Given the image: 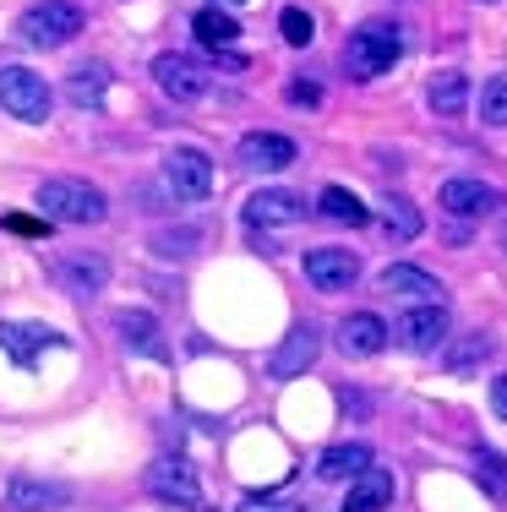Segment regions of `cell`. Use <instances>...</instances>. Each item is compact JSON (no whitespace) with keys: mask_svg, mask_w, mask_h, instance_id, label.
Listing matches in <instances>:
<instances>
[{"mask_svg":"<svg viewBox=\"0 0 507 512\" xmlns=\"http://www.w3.org/2000/svg\"><path fill=\"white\" fill-rule=\"evenodd\" d=\"M371 469V447L366 442H338L328 447V453L317 458V480H355V474H366Z\"/></svg>","mask_w":507,"mask_h":512,"instance_id":"obj_21","label":"cell"},{"mask_svg":"<svg viewBox=\"0 0 507 512\" xmlns=\"http://www.w3.org/2000/svg\"><path fill=\"white\" fill-rule=\"evenodd\" d=\"M289 104L317 109V104H322V88H317V82H289Z\"/></svg>","mask_w":507,"mask_h":512,"instance_id":"obj_33","label":"cell"},{"mask_svg":"<svg viewBox=\"0 0 507 512\" xmlns=\"http://www.w3.org/2000/svg\"><path fill=\"white\" fill-rule=\"evenodd\" d=\"M50 82L39 77V71L28 66H0V109H6L11 120H28V126H44L50 120Z\"/></svg>","mask_w":507,"mask_h":512,"instance_id":"obj_4","label":"cell"},{"mask_svg":"<svg viewBox=\"0 0 507 512\" xmlns=\"http://www.w3.org/2000/svg\"><path fill=\"white\" fill-rule=\"evenodd\" d=\"M480 126H507V71H497V77L480 88Z\"/></svg>","mask_w":507,"mask_h":512,"instance_id":"obj_28","label":"cell"},{"mask_svg":"<svg viewBox=\"0 0 507 512\" xmlns=\"http://www.w3.org/2000/svg\"><path fill=\"white\" fill-rule=\"evenodd\" d=\"M306 278L322 289V295H344V289L360 278V256L344 251V246H317V251H306Z\"/></svg>","mask_w":507,"mask_h":512,"instance_id":"obj_10","label":"cell"},{"mask_svg":"<svg viewBox=\"0 0 507 512\" xmlns=\"http://www.w3.org/2000/svg\"><path fill=\"white\" fill-rule=\"evenodd\" d=\"M437 202L448 207L453 218H491L502 207V191L491 186V180H448Z\"/></svg>","mask_w":507,"mask_h":512,"instance_id":"obj_14","label":"cell"},{"mask_svg":"<svg viewBox=\"0 0 507 512\" xmlns=\"http://www.w3.org/2000/svg\"><path fill=\"white\" fill-rule=\"evenodd\" d=\"M142 485H148V496H159L169 507H202V480L186 458H159L142 474Z\"/></svg>","mask_w":507,"mask_h":512,"instance_id":"obj_8","label":"cell"},{"mask_svg":"<svg viewBox=\"0 0 507 512\" xmlns=\"http://www.w3.org/2000/svg\"><path fill=\"white\" fill-rule=\"evenodd\" d=\"M104 93H110V66H77L66 77V99L77 104V109H93V104H104Z\"/></svg>","mask_w":507,"mask_h":512,"instance_id":"obj_22","label":"cell"},{"mask_svg":"<svg viewBox=\"0 0 507 512\" xmlns=\"http://www.w3.org/2000/svg\"><path fill=\"white\" fill-rule=\"evenodd\" d=\"M164 186L175 202H208L213 197V158L202 148H169L164 153Z\"/></svg>","mask_w":507,"mask_h":512,"instance_id":"obj_7","label":"cell"},{"mask_svg":"<svg viewBox=\"0 0 507 512\" xmlns=\"http://www.w3.org/2000/svg\"><path fill=\"white\" fill-rule=\"evenodd\" d=\"M317 355H322V333L306 322V327H295V333H289L284 344L268 355V376H279V382H289V376L311 371V365H317Z\"/></svg>","mask_w":507,"mask_h":512,"instance_id":"obj_13","label":"cell"},{"mask_svg":"<svg viewBox=\"0 0 507 512\" xmlns=\"http://www.w3.org/2000/svg\"><path fill=\"white\" fill-rule=\"evenodd\" d=\"M82 28H88V17H82V6H71V0H39V6H28L17 17V39L33 44V50H60V44H71Z\"/></svg>","mask_w":507,"mask_h":512,"instance_id":"obj_3","label":"cell"},{"mask_svg":"<svg viewBox=\"0 0 507 512\" xmlns=\"http://www.w3.org/2000/svg\"><path fill=\"white\" fill-rule=\"evenodd\" d=\"M235 512H306L300 502H289V496H246Z\"/></svg>","mask_w":507,"mask_h":512,"instance_id":"obj_32","label":"cell"},{"mask_svg":"<svg viewBox=\"0 0 507 512\" xmlns=\"http://www.w3.org/2000/svg\"><path fill=\"white\" fill-rule=\"evenodd\" d=\"M295 218H306V197H300V191L268 186V191H257V197L246 202V224L251 229H262V224H295Z\"/></svg>","mask_w":507,"mask_h":512,"instance_id":"obj_18","label":"cell"},{"mask_svg":"<svg viewBox=\"0 0 507 512\" xmlns=\"http://www.w3.org/2000/svg\"><path fill=\"white\" fill-rule=\"evenodd\" d=\"M382 229H388V240L409 246V240L426 229V218H420V207L409 202V197H388V202H382Z\"/></svg>","mask_w":507,"mask_h":512,"instance_id":"obj_24","label":"cell"},{"mask_svg":"<svg viewBox=\"0 0 507 512\" xmlns=\"http://www.w3.org/2000/svg\"><path fill=\"white\" fill-rule=\"evenodd\" d=\"M50 273H55V284L66 289V295H77V300L99 295V289L110 284V262H104L99 251H60L50 262Z\"/></svg>","mask_w":507,"mask_h":512,"instance_id":"obj_9","label":"cell"},{"mask_svg":"<svg viewBox=\"0 0 507 512\" xmlns=\"http://www.w3.org/2000/svg\"><path fill=\"white\" fill-rule=\"evenodd\" d=\"M153 82H159V93L175 99V104H197V99H208V88H213L208 66H202L197 55H186V50H164L159 60H153Z\"/></svg>","mask_w":507,"mask_h":512,"instance_id":"obj_5","label":"cell"},{"mask_svg":"<svg viewBox=\"0 0 507 512\" xmlns=\"http://www.w3.org/2000/svg\"><path fill=\"white\" fill-rule=\"evenodd\" d=\"M393 496H398L393 474L371 463L366 474H355V480H349V491H344V507H338V512H388V507H393Z\"/></svg>","mask_w":507,"mask_h":512,"instance_id":"obj_17","label":"cell"},{"mask_svg":"<svg viewBox=\"0 0 507 512\" xmlns=\"http://www.w3.org/2000/svg\"><path fill=\"white\" fill-rule=\"evenodd\" d=\"M491 409L507 420V376H497V382H491Z\"/></svg>","mask_w":507,"mask_h":512,"instance_id":"obj_34","label":"cell"},{"mask_svg":"<svg viewBox=\"0 0 507 512\" xmlns=\"http://www.w3.org/2000/svg\"><path fill=\"white\" fill-rule=\"evenodd\" d=\"M50 344H60V338L50 333V327H39V322H0V349H6L17 365H33Z\"/></svg>","mask_w":507,"mask_h":512,"instance_id":"obj_19","label":"cell"},{"mask_svg":"<svg viewBox=\"0 0 507 512\" xmlns=\"http://www.w3.org/2000/svg\"><path fill=\"white\" fill-rule=\"evenodd\" d=\"M448 333H453L448 306H409L388 338L398 349H409V355H437V349H448Z\"/></svg>","mask_w":507,"mask_h":512,"instance_id":"obj_6","label":"cell"},{"mask_svg":"<svg viewBox=\"0 0 507 512\" xmlns=\"http://www.w3.org/2000/svg\"><path fill=\"white\" fill-rule=\"evenodd\" d=\"M502 251H507V224H502Z\"/></svg>","mask_w":507,"mask_h":512,"instance_id":"obj_35","label":"cell"},{"mask_svg":"<svg viewBox=\"0 0 507 512\" xmlns=\"http://www.w3.org/2000/svg\"><path fill=\"white\" fill-rule=\"evenodd\" d=\"M213 6H219V0H213ZM224 6H235V0H224Z\"/></svg>","mask_w":507,"mask_h":512,"instance_id":"obj_36","label":"cell"},{"mask_svg":"<svg viewBox=\"0 0 507 512\" xmlns=\"http://www.w3.org/2000/svg\"><path fill=\"white\" fill-rule=\"evenodd\" d=\"M202 240H208V229L180 224V229H159V235H153V251H159V256H197Z\"/></svg>","mask_w":507,"mask_h":512,"instance_id":"obj_27","label":"cell"},{"mask_svg":"<svg viewBox=\"0 0 507 512\" xmlns=\"http://www.w3.org/2000/svg\"><path fill=\"white\" fill-rule=\"evenodd\" d=\"M486 6H491V0H486Z\"/></svg>","mask_w":507,"mask_h":512,"instance_id":"obj_37","label":"cell"},{"mask_svg":"<svg viewBox=\"0 0 507 512\" xmlns=\"http://www.w3.org/2000/svg\"><path fill=\"white\" fill-rule=\"evenodd\" d=\"M279 33H284V44H295V50H306V44L317 39V22H311V11H300V6H284V17H279Z\"/></svg>","mask_w":507,"mask_h":512,"instance_id":"obj_29","label":"cell"},{"mask_svg":"<svg viewBox=\"0 0 507 512\" xmlns=\"http://www.w3.org/2000/svg\"><path fill=\"white\" fill-rule=\"evenodd\" d=\"M431 109L448 115V120L464 115L469 109V77L464 71H437V77H431Z\"/></svg>","mask_w":507,"mask_h":512,"instance_id":"obj_23","label":"cell"},{"mask_svg":"<svg viewBox=\"0 0 507 512\" xmlns=\"http://www.w3.org/2000/svg\"><path fill=\"white\" fill-rule=\"evenodd\" d=\"M295 158H300L295 142L279 137V131H246L240 137V169H251V175H279Z\"/></svg>","mask_w":507,"mask_h":512,"instance_id":"obj_11","label":"cell"},{"mask_svg":"<svg viewBox=\"0 0 507 512\" xmlns=\"http://www.w3.org/2000/svg\"><path fill=\"white\" fill-rule=\"evenodd\" d=\"M475 469L486 474V480L497 485V491H507V458H502V453H491V447H480V453H475Z\"/></svg>","mask_w":507,"mask_h":512,"instance_id":"obj_31","label":"cell"},{"mask_svg":"<svg viewBox=\"0 0 507 512\" xmlns=\"http://www.w3.org/2000/svg\"><path fill=\"white\" fill-rule=\"evenodd\" d=\"M115 333H120L126 349H137V355H148V360H164V333H159V322H153L148 311H120Z\"/></svg>","mask_w":507,"mask_h":512,"instance_id":"obj_20","label":"cell"},{"mask_svg":"<svg viewBox=\"0 0 507 512\" xmlns=\"http://www.w3.org/2000/svg\"><path fill=\"white\" fill-rule=\"evenodd\" d=\"M398 60H404V28L388 22V17L360 22V28L349 33V44H344V66H349L355 82H377L382 71L398 66Z\"/></svg>","mask_w":507,"mask_h":512,"instance_id":"obj_1","label":"cell"},{"mask_svg":"<svg viewBox=\"0 0 507 512\" xmlns=\"http://www.w3.org/2000/svg\"><path fill=\"white\" fill-rule=\"evenodd\" d=\"M486 355H491V338H486V333H469L464 344H453L442 360H448V371H469V365H480Z\"/></svg>","mask_w":507,"mask_h":512,"instance_id":"obj_30","label":"cell"},{"mask_svg":"<svg viewBox=\"0 0 507 512\" xmlns=\"http://www.w3.org/2000/svg\"><path fill=\"white\" fill-rule=\"evenodd\" d=\"M191 28H197V39L208 44V50H229V44L240 39V22L229 17V11H219V6H202L197 17H191Z\"/></svg>","mask_w":507,"mask_h":512,"instance_id":"obj_26","label":"cell"},{"mask_svg":"<svg viewBox=\"0 0 507 512\" xmlns=\"http://www.w3.org/2000/svg\"><path fill=\"white\" fill-rule=\"evenodd\" d=\"M382 344H388V322H382V316L349 311L344 322H338V349H344V355L371 360V355H382Z\"/></svg>","mask_w":507,"mask_h":512,"instance_id":"obj_15","label":"cell"},{"mask_svg":"<svg viewBox=\"0 0 507 512\" xmlns=\"http://www.w3.org/2000/svg\"><path fill=\"white\" fill-rule=\"evenodd\" d=\"M39 213L55 218V224H104L110 218V197H104L99 186H88V180H44L39 186Z\"/></svg>","mask_w":507,"mask_h":512,"instance_id":"obj_2","label":"cell"},{"mask_svg":"<svg viewBox=\"0 0 507 512\" xmlns=\"http://www.w3.org/2000/svg\"><path fill=\"white\" fill-rule=\"evenodd\" d=\"M322 207V218H333V224H349V229H360V224H371V207L355 197V191H344V186H328L317 197Z\"/></svg>","mask_w":507,"mask_h":512,"instance_id":"obj_25","label":"cell"},{"mask_svg":"<svg viewBox=\"0 0 507 512\" xmlns=\"http://www.w3.org/2000/svg\"><path fill=\"white\" fill-rule=\"evenodd\" d=\"M71 502V485L39 480V474H11L6 480V512H55Z\"/></svg>","mask_w":507,"mask_h":512,"instance_id":"obj_12","label":"cell"},{"mask_svg":"<svg viewBox=\"0 0 507 512\" xmlns=\"http://www.w3.org/2000/svg\"><path fill=\"white\" fill-rule=\"evenodd\" d=\"M382 295H404V300H415V306H442V284L426 273V267H409V262H393V267H382Z\"/></svg>","mask_w":507,"mask_h":512,"instance_id":"obj_16","label":"cell"}]
</instances>
